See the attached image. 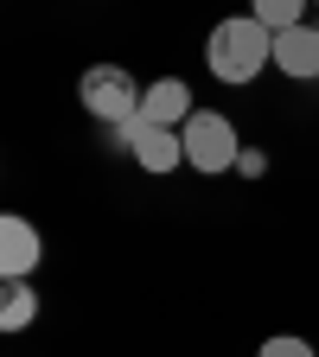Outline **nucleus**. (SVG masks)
Listing matches in <instances>:
<instances>
[{
    "label": "nucleus",
    "instance_id": "1",
    "mask_svg": "<svg viewBox=\"0 0 319 357\" xmlns=\"http://www.w3.org/2000/svg\"><path fill=\"white\" fill-rule=\"evenodd\" d=\"M268 64H275V32H268L255 13H230V20H217L211 38H205V70L217 83H255Z\"/></svg>",
    "mask_w": 319,
    "mask_h": 357
},
{
    "label": "nucleus",
    "instance_id": "2",
    "mask_svg": "<svg viewBox=\"0 0 319 357\" xmlns=\"http://www.w3.org/2000/svg\"><path fill=\"white\" fill-rule=\"evenodd\" d=\"M141 96H147V89L134 83L121 64H89V70L77 77V102H83L89 115H96L103 128H121V121H134V115H141Z\"/></svg>",
    "mask_w": 319,
    "mask_h": 357
},
{
    "label": "nucleus",
    "instance_id": "3",
    "mask_svg": "<svg viewBox=\"0 0 319 357\" xmlns=\"http://www.w3.org/2000/svg\"><path fill=\"white\" fill-rule=\"evenodd\" d=\"M179 141H186V166L192 172H230L243 160V141H237L230 115H217V109H192V121L179 128Z\"/></svg>",
    "mask_w": 319,
    "mask_h": 357
},
{
    "label": "nucleus",
    "instance_id": "4",
    "mask_svg": "<svg viewBox=\"0 0 319 357\" xmlns=\"http://www.w3.org/2000/svg\"><path fill=\"white\" fill-rule=\"evenodd\" d=\"M115 147L141 166V172H179V166H186V141H179V128H154L141 115L115 128Z\"/></svg>",
    "mask_w": 319,
    "mask_h": 357
},
{
    "label": "nucleus",
    "instance_id": "5",
    "mask_svg": "<svg viewBox=\"0 0 319 357\" xmlns=\"http://www.w3.org/2000/svg\"><path fill=\"white\" fill-rule=\"evenodd\" d=\"M38 261H45V236H38V223L7 211L0 217V275L7 281H32L38 275Z\"/></svg>",
    "mask_w": 319,
    "mask_h": 357
},
{
    "label": "nucleus",
    "instance_id": "6",
    "mask_svg": "<svg viewBox=\"0 0 319 357\" xmlns=\"http://www.w3.org/2000/svg\"><path fill=\"white\" fill-rule=\"evenodd\" d=\"M275 70L288 83H313L319 77V26H288L275 32Z\"/></svg>",
    "mask_w": 319,
    "mask_h": 357
},
{
    "label": "nucleus",
    "instance_id": "7",
    "mask_svg": "<svg viewBox=\"0 0 319 357\" xmlns=\"http://www.w3.org/2000/svg\"><path fill=\"white\" fill-rule=\"evenodd\" d=\"M141 121H154V128H186V121H192V83L154 77L147 96H141Z\"/></svg>",
    "mask_w": 319,
    "mask_h": 357
},
{
    "label": "nucleus",
    "instance_id": "8",
    "mask_svg": "<svg viewBox=\"0 0 319 357\" xmlns=\"http://www.w3.org/2000/svg\"><path fill=\"white\" fill-rule=\"evenodd\" d=\"M38 319V287L32 281H7L0 287V332H26Z\"/></svg>",
    "mask_w": 319,
    "mask_h": 357
},
{
    "label": "nucleus",
    "instance_id": "9",
    "mask_svg": "<svg viewBox=\"0 0 319 357\" xmlns=\"http://www.w3.org/2000/svg\"><path fill=\"white\" fill-rule=\"evenodd\" d=\"M306 7L313 0H249V13L268 26V32H288V26H306Z\"/></svg>",
    "mask_w": 319,
    "mask_h": 357
},
{
    "label": "nucleus",
    "instance_id": "10",
    "mask_svg": "<svg viewBox=\"0 0 319 357\" xmlns=\"http://www.w3.org/2000/svg\"><path fill=\"white\" fill-rule=\"evenodd\" d=\"M255 357H319V351H313L306 338H294V332H275V338H268Z\"/></svg>",
    "mask_w": 319,
    "mask_h": 357
},
{
    "label": "nucleus",
    "instance_id": "11",
    "mask_svg": "<svg viewBox=\"0 0 319 357\" xmlns=\"http://www.w3.org/2000/svg\"><path fill=\"white\" fill-rule=\"evenodd\" d=\"M237 172H243V178H262V172H268V160H262L255 147H243V160H237Z\"/></svg>",
    "mask_w": 319,
    "mask_h": 357
},
{
    "label": "nucleus",
    "instance_id": "12",
    "mask_svg": "<svg viewBox=\"0 0 319 357\" xmlns=\"http://www.w3.org/2000/svg\"><path fill=\"white\" fill-rule=\"evenodd\" d=\"M313 7H319V0H313Z\"/></svg>",
    "mask_w": 319,
    "mask_h": 357
}]
</instances>
